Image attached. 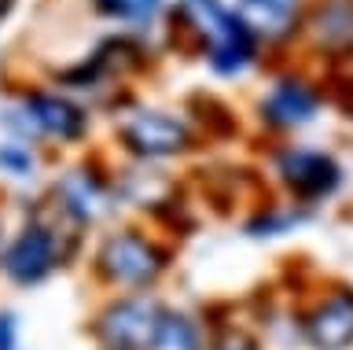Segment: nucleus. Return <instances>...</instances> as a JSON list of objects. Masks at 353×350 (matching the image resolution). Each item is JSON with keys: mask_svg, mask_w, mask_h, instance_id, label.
I'll return each mask as SVG.
<instances>
[{"mask_svg": "<svg viewBox=\"0 0 353 350\" xmlns=\"http://www.w3.org/2000/svg\"><path fill=\"white\" fill-rule=\"evenodd\" d=\"M165 34L221 81H236L261 63L265 48L232 0H170Z\"/></svg>", "mask_w": 353, "mask_h": 350, "instance_id": "obj_1", "label": "nucleus"}, {"mask_svg": "<svg viewBox=\"0 0 353 350\" xmlns=\"http://www.w3.org/2000/svg\"><path fill=\"white\" fill-rule=\"evenodd\" d=\"M88 251V236L74 233L48 203L33 200L22 206L19 222L4 233L0 244V280L15 291H37L81 262Z\"/></svg>", "mask_w": 353, "mask_h": 350, "instance_id": "obj_2", "label": "nucleus"}, {"mask_svg": "<svg viewBox=\"0 0 353 350\" xmlns=\"http://www.w3.org/2000/svg\"><path fill=\"white\" fill-rule=\"evenodd\" d=\"M176 266L173 240L143 222H110L85 251L88 280L99 291H159Z\"/></svg>", "mask_w": 353, "mask_h": 350, "instance_id": "obj_3", "label": "nucleus"}, {"mask_svg": "<svg viewBox=\"0 0 353 350\" xmlns=\"http://www.w3.org/2000/svg\"><path fill=\"white\" fill-rule=\"evenodd\" d=\"M0 133L30 140L44 151H74L92 137V107L55 89L52 81L15 85L0 107Z\"/></svg>", "mask_w": 353, "mask_h": 350, "instance_id": "obj_4", "label": "nucleus"}, {"mask_svg": "<svg viewBox=\"0 0 353 350\" xmlns=\"http://www.w3.org/2000/svg\"><path fill=\"white\" fill-rule=\"evenodd\" d=\"M110 118H114L110 137H114V148L125 155V162L170 166V162L192 159L203 148V133H199L195 118L188 111H176V107L129 100Z\"/></svg>", "mask_w": 353, "mask_h": 350, "instance_id": "obj_5", "label": "nucleus"}, {"mask_svg": "<svg viewBox=\"0 0 353 350\" xmlns=\"http://www.w3.org/2000/svg\"><path fill=\"white\" fill-rule=\"evenodd\" d=\"M269 184L280 192V200L320 214L331 200H339L346 188V166L331 148L309 144V140H272L265 155Z\"/></svg>", "mask_w": 353, "mask_h": 350, "instance_id": "obj_6", "label": "nucleus"}, {"mask_svg": "<svg viewBox=\"0 0 353 350\" xmlns=\"http://www.w3.org/2000/svg\"><path fill=\"white\" fill-rule=\"evenodd\" d=\"M41 195H44V203L81 236H96L99 229H107L121 211L114 166H107L103 159L63 162V166L44 181Z\"/></svg>", "mask_w": 353, "mask_h": 350, "instance_id": "obj_7", "label": "nucleus"}, {"mask_svg": "<svg viewBox=\"0 0 353 350\" xmlns=\"http://www.w3.org/2000/svg\"><path fill=\"white\" fill-rule=\"evenodd\" d=\"M327 107V85L313 78L305 70H280L261 85V93L254 96V122L261 133L272 140H294L302 129H309L324 115Z\"/></svg>", "mask_w": 353, "mask_h": 350, "instance_id": "obj_8", "label": "nucleus"}, {"mask_svg": "<svg viewBox=\"0 0 353 350\" xmlns=\"http://www.w3.org/2000/svg\"><path fill=\"white\" fill-rule=\"evenodd\" d=\"M165 306L159 291H107L88 313L85 336L96 350H148Z\"/></svg>", "mask_w": 353, "mask_h": 350, "instance_id": "obj_9", "label": "nucleus"}, {"mask_svg": "<svg viewBox=\"0 0 353 350\" xmlns=\"http://www.w3.org/2000/svg\"><path fill=\"white\" fill-rule=\"evenodd\" d=\"M294 336L305 350H353V284L324 280L294 306Z\"/></svg>", "mask_w": 353, "mask_h": 350, "instance_id": "obj_10", "label": "nucleus"}, {"mask_svg": "<svg viewBox=\"0 0 353 350\" xmlns=\"http://www.w3.org/2000/svg\"><path fill=\"white\" fill-rule=\"evenodd\" d=\"M309 4L313 0H232L236 15L250 26V34L261 41L265 52L302 41Z\"/></svg>", "mask_w": 353, "mask_h": 350, "instance_id": "obj_11", "label": "nucleus"}, {"mask_svg": "<svg viewBox=\"0 0 353 350\" xmlns=\"http://www.w3.org/2000/svg\"><path fill=\"white\" fill-rule=\"evenodd\" d=\"M302 37L320 52V59H353V0H313Z\"/></svg>", "mask_w": 353, "mask_h": 350, "instance_id": "obj_12", "label": "nucleus"}, {"mask_svg": "<svg viewBox=\"0 0 353 350\" xmlns=\"http://www.w3.org/2000/svg\"><path fill=\"white\" fill-rule=\"evenodd\" d=\"M313 211H302V206L287 203V200H258L250 203V211L243 214L239 222V233L247 240H258V244H272V240H283V236H294L298 229H305L313 222Z\"/></svg>", "mask_w": 353, "mask_h": 350, "instance_id": "obj_13", "label": "nucleus"}, {"mask_svg": "<svg viewBox=\"0 0 353 350\" xmlns=\"http://www.w3.org/2000/svg\"><path fill=\"white\" fill-rule=\"evenodd\" d=\"M99 19H107L114 30L137 37H154L165 30V15H170V0H88Z\"/></svg>", "mask_w": 353, "mask_h": 350, "instance_id": "obj_14", "label": "nucleus"}, {"mask_svg": "<svg viewBox=\"0 0 353 350\" xmlns=\"http://www.w3.org/2000/svg\"><path fill=\"white\" fill-rule=\"evenodd\" d=\"M148 350H210V321L192 306L170 302Z\"/></svg>", "mask_w": 353, "mask_h": 350, "instance_id": "obj_15", "label": "nucleus"}, {"mask_svg": "<svg viewBox=\"0 0 353 350\" xmlns=\"http://www.w3.org/2000/svg\"><path fill=\"white\" fill-rule=\"evenodd\" d=\"M48 151L30 144V140L0 137V181L8 184H41Z\"/></svg>", "mask_w": 353, "mask_h": 350, "instance_id": "obj_16", "label": "nucleus"}, {"mask_svg": "<svg viewBox=\"0 0 353 350\" xmlns=\"http://www.w3.org/2000/svg\"><path fill=\"white\" fill-rule=\"evenodd\" d=\"M210 350H265V339L239 321H210Z\"/></svg>", "mask_w": 353, "mask_h": 350, "instance_id": "obj_17", "label": "nucleus"}, {"mask_svg": "<svg viewBox=\"0 0 353 350\" xmlns=\"http://www.w3.org/2000/svg\"><path fill=\"white\" fill-rule=\"evenodd\" d=\"M0 350H30L26 321H22V313L8 302H0Z\"/></svg>", "mask_w": 353, "mask_h": 350, "instance_id": "obj_18", "label": "nucleus"}, {"mask_svg": "<svg viewBox=\"0 0 353 350\" xmlns=\"http://www.w3.org/2000/svg\"><path fill=\"white\" fill-rule=\"evenodd\" d=\"M335 100H339L342 111H346V118L353 122V78H346V85H339V89H335Z\"/></svg>", "mask_w": 353, "mask_h": 350, "instance_id": "obj_19", "label": "nucleus"}, {"mask_svg": "<svg viewBox=\"0 0 353 350\" xmlns=\"http://www.w3.org/2000/svg\"><path fill=\"white\" fill-rule=\"evenodd\" d=\"M11 12H15V0H0V23H8Z\"/></svg>", "mask_w": 353, "mask_h": 350, "instance_id": "obj_20", "label": "nucleus"}, {"mask_svg": "<svg viewBox=\"0 0 353 350\" xmlns=\"http://www.w3.org/2000/svg\"><path fill=\"white\" fill-rule=\"evenodd\" d=\"M4 233H8V229H4V222H0V244H4Z\"/></svg>", "mask_w": 353, "mask_h": 350, "instance_id": "obj_21", "label": "nucleus"}]
</instances>
